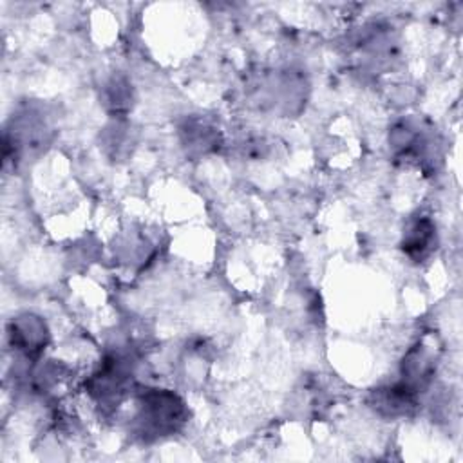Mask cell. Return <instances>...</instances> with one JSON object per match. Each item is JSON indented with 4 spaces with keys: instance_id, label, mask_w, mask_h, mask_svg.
Wrapping results in <instances>:
<instances>
[{
    "instance_id": "obj_6",
    "label": "cell",
    "mask_w": 463,
    "mask_h": 463,
    "mask_svg": "<svg viewBox=\"0 0 463 463\" xmlns=\"http://www.w3.org/2000/svg\"><path fill=\"white\" fill-rule=\"evenodd\" d=\"M436 349L420 342L407 351L400 364V380L421 394L432 382L436 373Z\"/></svg>"
},
{
    "instance_id": "obj_3",
    "label": "cell",
    "mask_w": 463,
    "mask_h": 463,
    "mask_svg": "<svg viewBox=\"0 0 463 463\" xmlns=\"http://www.w3.org/2000/svg\"><path fill=\"white\" fill-rule=\"evenodd\" d=\"M132 383V364L123 353H110L89 376L87 391L103 409L118 407Z\"/></svg>"
},
{
    "instance_id": "obj_1",
    "label": "cell",
    "mask_w": 463,
    "mask_h": 463,
    "mask_svg": "<svg viewBox=\"0 0 463 463\" xmlns=\"http://www.w3.org/2000/svg\"><path fill=\"white\" fill-rule=\"evenodd\" d=\"M188 420L186 403L168 389L145 387L134 398L130 430L145 443L168 438L183 429Z\"/></svg>"
},
{
    "instance_id": "obj_2",
    "label": "cell",
    "mask_w": 463,
    "mask_h": 463,
    "mask_svg": "<svg viewBox=\"0 0 463 463\" xmlns=\"http://www.w3.org/2000/svg\"><path fill=\"white\" fill-rule=\"evenodd\" d=\"M389 145L396 159L425 168L438 157L436 132L418 118H405L392 125Z\"/></svg>"
},
{
    "instance_id": "obj_5",
    "label": "cell",
    "mask_w": 463,
    "mask_h": 463,
    "mask_svg": "<svg viewBox=\"0 0 463 463\" xmlns=\"http://www.w3.org/2000/svg\"><path fill=\"white\" fill-rule=\"evenodd\" d=\"M7 336L13 349L27 360L38 358L49 342L45 322L33 313H24L13 318L7 327Z\"/></svg>"
},
{
    "instance_id": "obj_8",
    "label": "cell",
    "mask_w": 463,
    "mask_h": 463,
    "mask_svg": "<svg viewBox=\"0 0 463 463\" xmlns=\"http://www.w3.org/2000/svg\"><path fill=\"white\" fill-rule=\"evenodd\" d=\"M181 139H183V146L186 148V152H195V154H206L210 150L215 148V145L219 143V132L215 127H212L210 123H206L204 119H188L181 130Z\"/></svg>"
},
{
    "instance_id": "obj_7",
    "label": "cell",
    "mask_w": 463,
    "mask_h": 463,
    "mask_svg": "<svg viewBox=\"0 0 463 463\" xmlns=\"http://www.w3.org/2000/svg\"><path fill=\"white\" fill-rule=\"evenodd\" d=\"M436 244H438V232L432 219L416 217L403 232V239L400 246L411 260L421 262L436 250Z\"/></svg>"
},
{
    "instance_id": "obj_4",
    "label": "cell",
    "mask_w": 463,
    "mask_h": 463,
    "mask_svg": "<svg viewBox=\"0 0 463 463\" xmlns=\"http://www.w3.org/2000/svg\"><path fill=\"white\" fill-rule=\"evenodd\" d=\"M367 403L376 414L383 418H405L416 412L420 405V394L402 380H396L392 383L373 389L367 396Z\"/></svg>"
},
{
    "instance_id": "obj_9",
    "label": "cell",
    "mask_w": 463,
    "mask_h": 463,
    "mask_svg": "<svg viewBox=\"0 0 463 463\" xmlns=\"http://www.w3.org/2000/svg\"><path fill=\"white\" fill-rule=\"evenodd\" d=\"M109 101L112 103L114 109H121L128 101V83L123 80L114 78L109 83Z\"/></svg>"
}]
</instances>
